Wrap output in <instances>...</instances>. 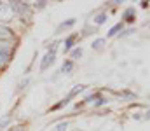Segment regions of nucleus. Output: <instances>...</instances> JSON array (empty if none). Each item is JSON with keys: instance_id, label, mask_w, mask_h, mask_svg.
I'll return each instance as SVG.
<instances>
[{"instance_id": "obj_1", "label": "nucleus", "mask_w": 150, "mask_h": 131, "mask_svg": "<svg viewBox=\"0 0 150 131\" xmlns=\"http://www.w3.org/2000/svg\"><path fill=\"white\" fill-rule=\"evenodd\" d=\"M14 16V5L0 2V21H7Z\"/></svg>"}, {"instance_id": "obj_2", "label": "nucleus", "mask_w": 150, "mask_h": 131, "mask_svg": "<svg viewBox=\"0 0 150 131\" xmlns=\"http://www.w3.org/2000/svg\"><path fill=\"white\" fill-rule=\"evenodd\" d=\"M54 56H56V49L52 47V49H51V51H49V52L44 56V61L40 63V70H45V68H47V67H49V65L54 61Z\"/></svg>"}, {"instance_id": "obj_3", "label": "nucleus", "mask_w": 150, "mask_h": 131, "mask_svg": "<svg viewBox=\"0 0 150 131\" xmlns=\"http://www.w3.org/2000/svg\"><path fill=\"white\" fill-rule=\"evenodd\" d=\"M74 40H75V35H70V37L65 40V52H68V51L72 49V45H74Z\"/></svg>"}, {"instance_id": "obj_4", "label": "nucleus", "mask_w": 150, "mask_h": 131, "mask_svg": "<svg viewBox=\"0 0 150 131\" xmlns=\"http://www.w3.org/2000/svg\"><path fill=\"white\" fill-rule=\"evenodd\" d=\"M124 18H126V21H133V19H134V9L129 7V9L124 12Z\"/></svg>"}, {"instance_id": "obj_5", "label": "nucleus", "mask_w": 150, "mask_h": 131, "mask_svg": "<svg viewBox=\"0 0 150 131\" xmlns=\"http://www.w3.org/2000/svg\"><path fill=\"white\" fill-rule=\"evenodd\" d=\"M12 33H11V30L9 28H5V26H0V39H9Z\"/></svg>"}, {"instance_id": "obj_6", "label": "nucleus", "mask_w": 150, "mask_h": 131, "mask_svg": "<svg viewBox=\"0 0 150 131\" xmlns=\"http://www.w3.org/2000/svg\"><path fill=\"white\" fill-rule=\"evenodd\" d=\"M82 91H84V86H75L74 89H72V91L68 93V98H67V100H70V98H74L75 94H77V93H82Z\"/></svg>"}, {"instance_id": "obj_7", "label": "nucleus", "mask_w": 150, "mask_h": 131, "mask_svg": "<svg viewBox=\"0 0 150 131\" xmlns=\"http://www.w3.org/2000/svg\"><path fill=\"white\" fill-rule=\"evenodd\" d=\"M72 68H74V63H72V61H65L61 70H63L65 74H70V72H72Z\"/></svg>"}, {"instance_id": "obj_8", "label": "nucleus", "mask_w": 150, "mask_h": 131, "mask_svg": "<svg viewBox=\"0 0 150 131\" xmlns=\"http://www.w3.org/2000/svg\"><path fill=\"white\" fill-rule=\"evenodd\" d=\"M105 21H107V14H98V16L94 18V23H96V25H103Z\"/></svg>"}, {"instance_id": "obj_9", "label": "nucleus", "mask_w": 150, "mask_h": 131, "mask_svg": "<svg viewBox=\"0 0 150 131\" xmlns=\"http://www.w3.org/2000/svg\"><path fill=\"white\" fill-rule=\"evenodd\" d=\"M67 128H68V123H59L52 128V131H67Z\"/></svg>"}, {"instance_id": "obj_10", "label": "nucleus", "mask_w": 150, "mask_h": 131, "mask_svg": "<svg viewBox=\"0 0 150 131\" xmlns=\"http://www.w3.org/2000/svg\"><path fill=\"white\" fill-rule=\"evenodd\" d=\"M119 30H122V25H120V23H119V25H115L112 30L108 32V37H113V35H117V33H119Z\"/></svg>"}, {"instance_id": "obj_11", "label": "nucleus", "mask_w": 150, "mask_h": 131, "mask_svg": "<svg viewBox=\"0 0 150 131\" xmlns=\"http://www.w3.org/2000/svg\"><path fill=\"white\" fill-rule=\"evenodd\" d=\"M103 44H105V39H98V40H94V42H93V47H94V49H101V47H103Z\"/></svg>"}, {"instance_id": "obj_12", "label": "nucleus", "mask_w": 150, "mask_h": 131, "mask_svg": "<svg viewBox=\"0 0 150 131\" xmlns=\"http://www.w3.org/2000/svg\"><path fill=\"white\" fill-rule=\"evenodd\" d=\"M72 56H74V58H80V56H82V49H80V47H77V49H74Z\"/></svg>"}, {"instance_id": "obj_13", "label": "nucleus", "mask_w": 150, "mask_h": 131, "mask_svg": "<svg viewBox=\"0 0 150 131\" xmlns=\"http://www.w3.org/2000/svg\"><path fill=\"white\" fill-rule=\"evenodd\" d=\"M74 23H75V19H70V21H67V23H63V25H61L59 28H68V26H72Z\"/></svg>"}, {"instance_id": "obj_14", "label": "nucleus", "mask_w": 150, "mask_h": 131, "mask_svg": "<svg viewBox=\"0 0 150 131\" xmlns=\"http://www.w3.org/2000/svg\"><path fill=\"white\" fill-rule=\"evenodd\" d=\"M145 117H147V119H149V121H150V110H149V112H147V115H145Z\"/></svg>"}, {"instance_id": "obj_15", "label": "nucleus", "mask_w": 150, "mask_h": 131, "mask_svg": "<svg viewBox=\"0 0 150 131\" xmlns=\"http://www.w3.org/2000/svg\"><path fill=\"white\" fill-rule=\"evenodd\" d=\"M16 131H23V130H16Z\"/></svg>"}]
</instances>
